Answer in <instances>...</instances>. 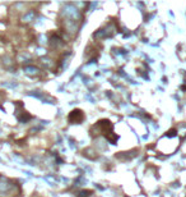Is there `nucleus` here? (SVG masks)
<instances>
[{
  "mask_svg": "<svg viewBox=\"0 0 186 197\" xmlns=\"http://www.w3.org/2000/svg\"><path fill=\"white\" fill-rule=\"evenodd\" d=\"M14 184H11L5 177H0V196H9Z\"/></svg>",
  "mask_w": 186,
  "mask_h": 197,
  "instance_id": "1",
  "label": "nucleus"
},
{
  "mask_svg": "<svg viewBox=\"0 0 186 197\" xmlns=\"http://www.w3.org/2000/svg\"><path fill=\"white\" fill-rule=\"evenodd\" d=\"M24 71L27 72V73H31V74H33V73H36L37 72V69L36 68H33V67H27Z\"/></svg>",
  "mask_w": 186,
  "mask_h": 197,
  "instance_id": "2",
  "label": "nucleus"
}]
</instances>
